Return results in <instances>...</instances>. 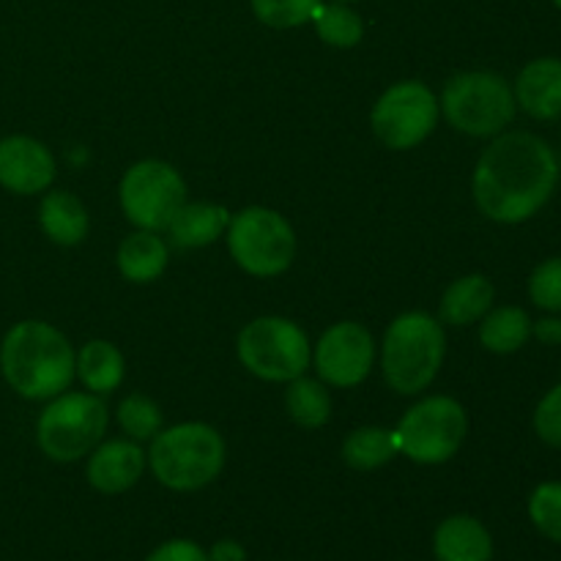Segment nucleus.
<instances>
[{"mask_svg":"<svg viewBox=\"0 0 561 561\" xmlns=\"http://www.w3.org/2000/svg\"><path fill=\"white\" fill-rule=\"evenodd\" d=\"M559 184V159L542 137L507 131L482 151L471 190L488 219L520 225L535 217L553 197Z\"/></svg>","mask_w":561,"mask_h":561,"instance_id":"obj_1","label":"nucleus"},{"mask_svg":"<svg viewBox=\"0 0 561 561\" xmlns=\"http://www.w3.org/2000/svg\"><path fill=\"white\" fill-rule=\"evenodd\" d=\"M75 348L44 321H20L0 343V373L25 400H53L75 378Z\"/></svg>","mask_w":561,"mask_h":561,"instance_id":"obj_2","label":"nucleus"},{"mask_svg":"<svg viewBox=\"0 0 561 561\" xmlns=\"http://www.w3.org/2000/svg\"><path fill=\"white\" fill-rule=\"evenodd\" d=\"M447 354L444 327L427 312H403L383 334V378L398 394H420L433 383Z\"/></svg>","mask_w":561,"mask_h":561,"instance_id":"obj_3","label":"nucleus"},{"mask_svg":"<svg viewBox=\"0 0 561 561\" xmlns=\"http://www.w3.org/2000/svg\"><path fill=\"white\" fill-rule=\"evenodd\" d=\"M148 466L170 491H201L225 466V442L206 422H184L151 438Z\"/></svg>","mask_w":561,"mask_h":561,"instance_id":"obj_4","label":"nucleus"},{"mask_svg":"<svg viewBox=\"0 0 561 561\" xmlns=\"http://www.w3.org/2000/svg\"><path fill=\"white\" fill-rule=\"evenodd\" d=\"M449 126L469 137H496L513 124L515 93L502 75L493 71H463L449 77L438 99Z\"/></svg>","mask_w":561,"mask_h":561,"instance_id":"obj_5","label":"nucleus"},{"mask_svg":"<svg viewBox=\"0 0 561 561\" xmlns=\"http://www.w3.org/2000/svg\"><path fill=\"white\" fill-rule=\"evenodd\" d=\"M107 405L93 392H60L38 414V449L55 463H75L102 444Z\"/></svg>","mask_w":561,"mask_h":561,"instance_id":"obj_6","label":"nucleus"},{"mask_svg":"<svg viewBox=\"0 0 561 561\" xmlns=\"http://www.w3.org/2000/svg\"><path fill=\"white\" fill-rule=\"evenodd\" d=\"M469 433V416L463 405L447 394H433L405 411L394 427L398 453L422 466H438L455 458Z\"/></svg>","mask_w":561,"mask_h":561,"instance_id":"obj_7","label":"nucleus"},{"mask_svg":"<svg viewBox=\"0 0 561 561\" xmlns=\"http://www.w3.org/2000/svg\"><path fill=\"white\" fill-rule=\"evenodd\" d=\"M225 239L233 261L252 277H277L296 257L294 228L274 208L250 206L239 211L230 217Z\"/></svg>","mask_w":561,"mask_h":561,"instance_id":"obj_8","label":"nucleus"},{"mask_svg":"<svg viewBox=\"0 0 561 561\" xmlns=\"http://www.w3.org/2000/svg\"><path fill=\"white\" fill-rule=\"evenodd\" d=\"M239 359L261 381L288 383L305 376L310 365V340L299 323L279 316H263L247 323L239 334Z\"/></svg>","mask_w":561,"mask_h":561,"instance_id":"obj_9","label":"nucleus"},{"mask_svg":"<svg viewBox=\"0 0 561 561\" xmlns=\"http://www.w3.org/2000/svg\"><path fill=\"white\" fill-rule=\"evenodd\" d=\"M126 219L140 230H168L179 208L186 203V184L173 164L162 159H142L131 164L118 186Z\"/></svg>","mask_w":561,"mask_h":561,"instance_id":"obj_10","label":"nucleus"},{"mask_svg":"<svg viewBox=\"0 0 561 561\" xmlns=\"http://www.w3.org/2000/svg\"><path fill=\"white\" fill-rule=\"evenodd\" d=\"M438 99L425 82L403 80L378 96L370 113L373 131L392 151H409L425 142L438 124Z\"/></svg>","mask_w":561,"mask_h":561,"instance_id":"obj_11","label":"nucleus"},{"mask_svg":"<svg viewBox=\"0 0 561 561\" xmlns=\"http://www.w3.org/2000/svg\"><path fill=\"white\" fill-rule=\"evenodd\" d=\"M312 362H316V370L323 378V383H332L340 389L359 387L373 370L376 343L362 323L340 321L329 327L323 337L318 340Z\"/></svg>","mask_w":561,"mask_h":561,"instance_id":"obj_12","label":"nucleus"},{"mask_svg":"<svg viewBox=\"0 0 561 561\" xmlns=\"http://www.w3.org/2000/svg\"><path fill=\"white\" fill-rule=\"evenodd\" d=\"M55 181V157L42 140L9 135L0 140V186L11 195H38Z\"/></svg>","mask_w":561,"mask_h":561,"instance_id":"obj_13","label":"nucleus"},{"mask_svg":"<svg viewBox=\"0 0 561 561\" xmlns=\"http://www.w3.org/2000/svg\"><path fill=\"white\" fill-rule=\"evenodd\" d=\"M146 453L137 442H126V438H113V442L99 444L88 460V482L93 491L107 493H124L140 482L142 471H146Z\"/></svg>","mask_w":561,"mask_h":561,"instance_id":"obj_14","label":"nucleus"},{"mask_svg":"<svg viewBox=\"0 0 561 561\" xmlns=\"http://www.w3.org/2000/svg\"><path fill=\"white\" fill-rule=\"evenodd\" d=\"M515 104L537 121L561 118V58H537L520 69Z\"/></svg>","mask_w":561,"mask_h":561,"instance_id":"obj_15","label":"nucleus"},{"mask_svg":"<svg viewBox=\"0 0 561 561\" xmlns=\"http://www.w3.org/2000/svg\"><path fill=\"white\" fill-rule=\"evenodd\" d=\"M433 553L438 561H491L493 537L482 520L471 515H449L433 535Z\"/></svg>","mask_w":561,"mask_h":561,"instance_id":"obj_16","label":"nucleus"},{"mask_svg":"<svg viewBox=\"0 0 561 561\" xmlns=\"http://www.w3.org/2000/svg\"><path fill=\"white\" fill-rule=\"evenodd\" d=\"M230 225V211L217 203H184L173 222L168 225L170 241L184 250L208 247L225 236Z\"/></svg>","mask_w":561,"mask_h":561,"instance_id":"obj_17","label":"nucleus"},{"mask_svg":"<svg viewBox=\"0 0 561 561\" xmlns=\"http://www.w3.org/2000/svg\"><path fill=\"white\" fill-rule=\"evenodd\" d=\"M115 263H118L124 279L146 285L162 277L170 263V250L162 236H157L153 230H137L121 241Z\"/></svg>","mask_w":561,"mask_h":561,"instance_id":"obj_18","label":"nucleus"},{"mask_svg":"<svg viewBox=\"0 0 561 561\" xmlns=\"http://www.w3.org/2000/svg\"><path fill=\"white\" fill-rule=\"evenodd\" d=\"M493 296H496V288L485 274H466L444 290L438 316L449 327H469L485 318V312L493 307Z\"/></svg>","mask_w":561,"mask_h":561,"instance_id":"obj_19","label":"nucleus"},{"mask_svg":"<svg viewBox=\"0 0 561 561\" xmlns=\"http://www.w3.org/2000/svg\"><path fill=\"white\" fill-rule=\"evenodd\" d=\"M38 225L53 244L75 247L88 236V211L71 192H47L38 206Z\"/></svg>","mask_w":561,"mask_h":561,"instance_id":"obj_20","label":"nucleus"},{"mask_svg":"<svg viewBox=\"0 0 561 561\" xmlns=\"http://www.w3.org/2000/svg\"><path fill=\"white\" fill-rule=\"evenodd\" d=\"M75 376H80V381L93 394L115 392L126 376L124 354L113 343H107V340H91L77 354Z\"/></svg>","mask_w":561,"mask_h":561,"instance_id":"obj_21","label":"nucleus"},{"mask_svg":"<svg viewBox=\"0 0 561 561\" xmlns=\"http://www.w3.org/2000/svg\"><path fill=\"white\" fill-rule=\"evenodd\" d=\"M531 337V318L520 307L488 310L480 323V343L491 354H515Z\"/></svg>","mask_w":561,"mask_h":561,"instance_id":"obj_22","label":"nucleus"},{"mask_svg":"<svg viewBox=\"0 0 561 561\" xmlns=\"http://www.w3.org/2000/svg\"><path fill=\"white\" fill-rule=\"evenodd\" d=\"M398 453L394 431L387 427H359L343 444V460L356 471H373L387 466Z\"/></svg>","mask_w":561,"mask_h":561,"instance_id":"obj_23","label":"nucleus"},{"mask_svg":"<svg viewBox=\"0 0 561 561\" xmlns=\"http://www.w3.org/2000/svg\"><path fill=\"white\" fill-rule=\"evenodd\" d=\"M285 409H288V416L299 427H307V431H316V427H323L332 416V400H329V392L323 389V383L312 381V378H294L288 381V389H285Z\"/></svg>","mask_w":561,"mask_h":561,"instance_id":"obj_24","label":"nucleus"},{"mask_svg":"<svg viewBox=\"0 0 561 561\" xmlns=\"http://www.w3.org/2000/svg\"><path fill=\"white\" fill-rule=\"evenodd\" d=\"M310 22L316 27L318 38L340 49L356 47L365 36V22L348 3H334V0L332 3H321Z\"/></svg>","mask_w":561,"mask_h":561,"instance_id":"obj_25","label":"nucleus"},{"mask_svg":"<svg viewBox=\"0 0 561 561\" xmlns=\"http://www.w3.org/2000/svg\"><path fill=\"white\" fill-rule=\"evenodd\" d=\"M118 425L135 442H148L157 436L164 425L162 409L146 394H129L118 403Z\"/></svg>","mask_w":561,"mask_h":561,"instance_id":"obj_26","label":"nucleus"},{"mask_svg":"<svg viewBox=\"0 0 561 561\" xmlns=\"http://www.w3.org/2000/svg\"><path fill=\"white\" fill-rule=\"evenodd\" d=\"M323 0H250L252 14L268 27L288 31L312 20L316 9Z\"/></svg>","mask_w":561,"mask_h":561,"instance_id":"obj_27","label":"nucleus"},{"mask_svg":"<svg viewBox=\"0 0 561 561\" xmlns=\"http://www.w3.org/2000/svg\"><path fill=\"white\" fill-rule=\"evenodd\" d=\"M529 518L542 537L561 546V482H542L531 491Z\"/></svg>","mask_w":561,"mask_h":561,"instance_id":"obj_28","label":"nucleus"},{"mask_svg":"<svg viewBox=\"0 0 561 561\" xmlns=\"http://www.w3.org/2000/svg\"><path fill=\"white\" fill-rule=\"evenodd\" d=\"M529 296L540 310L561 312V255L548 257L531 272L529 277Z\"/></svg>","mask_w":561,"mask_h":561,"instance_id":"obj_29","label":"nucleus"},{"mask_svg":"<svg viewBox=\"0 0 561 561\" xmlns=\"http://www.w3.org/2000/svg\"><path fill=\"white\" fill-rule=\"evenodd\" d=\"M535 433L548 447L561 449V383H557L537 405Z\"/></svg>","mask_w":561,"mask_h":561,"instance_id":"obj_30","label":"nucleus"},{"mask_svg":"<svg viewBox=\"0 0 561 561\" xmlns=\"http://www.w3.org/2000/svg\"><path fill=\"white\" fill-rule=\"evenodd\" d=\"M146 561H208V553L192 540H170L148 553Z\"/></svg>","mask_w":561,"mask_h":561,"instance_id":"obj_31","label":"nucleus"},{"mask_svg":"<svg viewBox=\"0 0 561 561\" xmlns=\"http://www.w3.org/2000/svg\"><path fill=\"white\" fill-rule=\"evenodd\" d=\"M531 334H535L542 345H561V318H540L537 323H531Z\"/></svg>","mask_w":561,"mask_h":561,"instance_id":"obj_32","label":"nucleus"},{"mask_svg":"<svg viewBox=\"0 0 561 561\" xmlns=\"http://www.w3.org/2000/svg\"><path fill=\"white\" fill-rule=\"evenodd\" d=\"M208 561H247V551L241 542L219 540L217 546L208 551Z\"/></svg>","mask_w":561,"mask_h":561,"instance_id":"obj_33","label":"nucleus"},{"mask_svg":"<svg viewBox=\"0 0 561 561\" xmlns=\"http://www.w3.org/2000/svg\"><path fill=\"white\" fill-rule=\"evenodd\" d=\"M334 3H348L351 5V3H359V0H334Z\"/></svg>","mask_w":561,"mask_h":561,"instance_id":"obj_34","label":"nucleus"},{"mask_svg":"<svg viewBox=\"0 0 561 561\" xmlns=\"http://www.w3.org/2000/svg\"><path fill=\"white\" fill-rule=\"evenodd\" d=\"M553 5H557V9L561 11V0H553Z\"/></svg>","mask_w":561,"mask_h":561,"instance_id":"obj_35","label":"nucleus"},{"mask_svg":"<svg viewBox=\"0 0 561 561\" xmlns=\"http://www.w3.org/2000/svg\"><path fill=\"white\" fill-rule=\"evenodd\" d=\"M559 175H561V157H559Z\"/></svg>","mask_w":561,"mask_h":561,"instance_id":"obj_36","label":"nucleus"}]
</instances>
